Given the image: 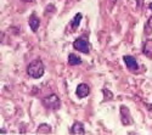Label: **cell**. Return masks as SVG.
I'll return each mask as SVG.
<instances>
[{
  "label": "cell",
  "mask_w": 152,
  "mask_h": 135,
  "mask_svg": "<svg viewBox=\"0 0 152 135\" xmlns=\"http://www.w3.org/2000/svg\"><path fill=\"white\" fill-rule=\"evenodd\" d=\"M27 73L28 76L34 78V79H39L44 76L45 73V66L43 63L42 60H34L28 65L27 67Z\"/></svg>",
  "instance_id": "1"
},
{
  "label": "cell",
  "mask_w": 152,
  "mask_h": 135,
  "mask_svg": "<svg viewBox=\"0 0 152 135\" xmlns=\"http://www.w3.org/2000/svg\"><path fill=\"white\" fill-rule=\"evenodd\" d=\"M148 7H150V10L152 11V3H150V4H148Z\"/></svg>",
  "instance_id": "16"
},
{
  "label": "cell",
  "mask_w": 152,
  "mask_h": 135,
  "mask_svg": "<svg viewBox=\"0 0 152 135\" xmlns=\"http://www.w3.org/2000/svg\"><path fill=\"white\" fill-rule=\"evenodd\" d=\"M121 120L124 126H129V124H133V118H132V115L129 112V108H126L125 106H121Z\"/></svg>",
  "instance_id": "4"
},
{
  "label": "cell",
  "mask_w": 152,
  "mask_h": 135,
  "mask_svg": "<svg viewBox=\"0 0 152 135\" xmlns=\"http://www.w3.org/2000/svg\"><path fill=\"white\" fill-rule=\"evenodd\" d=\"M82 63V58L74 54H69L68 55V65L69 66H78Z\"/></svg>",
  "instance_id": "10"
},
{
  "label": "cell",
  "mask_w": 152,
  "mask_h": 135,
  "mask_svg": "<svg viewBox=\"0 0 152 135\" xmlns=\"http://www.w3.org/2000/svg\"><path fill=\"white\" fill-rule=\"evenodd\" d=\"M102 93H104V95H105V97H104L105 100H112V99H113V94H112L111 91H108L107 89H104Z\"/></svg>",
  "instance_id": "14"
},
{
  "label": "cell",
  "mask_w": 152,
  "mask_h": 135,
  "mask_svg": "<svg viewBox=\"0 0 152 135\" xmlns=\"http://www.w3.org/2000/svg\"><path fill=\"white\" fill-rule=\"evenodd\" d=\"M111 1H112V3H113V4H115V3H116V1H117V0H111Z\"/></svg>",
  "instance_id": "18"
},
{
  "label": "cell",
  "mask_w": 152,
  "mask_h": 135,
  "mask_svg": "<svg viewBox=\"0 0 152 135\" xmlns=\"http://www.w3.org/2000/svg\"><path fill=\"white\" fill-rule=\"evenodd\" d=\"M152 32V16L147 20V24H146V28H145V33H151Z\"/></svg>",
  "instance_id": "13"
},
{
  "label": "cell",
  "mask_w": 152,
  "mask_h": 135,
  "mask_svg": "<svg viewBox=\"0 0 152 135\" xmlns=\"http://www.w3.org/2000/svg\"><path fill=\"white\" fill-rule=\"evenodd\" d=\"M148 109H150V111H151V112H152V104H151V105H150V106H148Z\"/></svg>",
  "instance_id": "17"
},
{
  "label": "cell",
  "mask_w": 152,
  "mask_h": 135,
  "mask_svg": "<svg viewBox=\"0 0 152 135\" xmlns=\"http://www.w3.org/2000/svg\"><path fill=\"white\" fill-rule=\"evenodd\" d=\"M38 134H49V133H51V126H49V124H40L39 128H38L37 130Z\"/></svg>",
  "instance_id": "12"
},
{
  "label": "cell",
  "mask_w": 152,
  "mask_h": 135,
  "mask_svg": "<svg viewBox=\"0 0 152 135\" xmlns=\"http://www.w3.org/2000/svg\"><path fill=\"white\" fill-rule=\"evenodd\" d=\"M69 131L72 134H75V135H83L85 134V129H84V126L80 123V122H74L73 126L71 127Z\"/></svg>",
  "instance_id": "7"
},
{
  "label": "cell",
  "mask_w": 152,
  "mask_h": 135,
  "mask_svg": "<svg viewBox=\"0 0 152 135\" xmlns=\"http://www.w3.org/2000/svg\"><path fill=\"white\" fill-rule=\"evenodd\" d=\"M123 60H124V63L126 65V67H128L130 71L135 72L139 69V63L135 60V57H133L130 55H125V56H123Z\"/></svg>",
  "instance_id": "5"
},
{
  "label": "cell",
  "mask_w": 152,
  "mask_h": 135,
  "mask_svg": "<svg viewBox=\"0 0 152 135\" xmlns=\"http://www.w3.org/2000/svg\"><path fill=\"white\" fill-rule=\"evenodd\" d=\"M43 104L45 107H48L50 109H54V111H57V109L61 107V101L56 94H50L46 97H44Z\"/></svg>",
  "instance_id": "2"
},
{
  "label": "cell",
  "mask_w": 152,
  "mask_h": 135,
  "mask_svg": "<svg viewBox=\"0 0 152 135\" xmlns=\"http://www.w3.org/2000/svg\"><path fill=\"white\" fill-rule=\"evenodd\" d=\"M75 94H77L78 97H80V99H83V97H86L88 95L90 94V88L89 85L85 84V83H82L79 84L77 89H75Z\"/></svg>",
  "instance_id": "6"
},
{
  "label": "cell",
  "mask_w": 152,
  "mask_h": 135,
  "mask_svg": "<svg viewBox=\"0 0 152 135\" xmlns=\"http://www.w3.org/2000/svg\"><path fill=\"white\" fill-rule=\"evenodd\" d=\"M28 23H29L31 29H32L33 32H37L38 28H39V26H40V20H39V17H38L35 14H33V15L29 17Z\"/></svg>",
  "instance_id": "8"
},
{
  "label": "cell",
  "mask_w": 152,
  "mask_h": 135,
  "mask_svg": "<svg viewBox=\"0 0 152 135\" xmlns=\"http://www.w3.org/2000/svg\"><path fill=\"white\" fill-rule=\"evenodd\" d=\"M82 14L80 12H78V14H75V16L73 17V20H72V28L73 29H77L78 27H79V24H80V21H82Z\"/></svg>",
  "instance_id": "11"
},
{
  "label": "cell",
  "mask_w": 152,
  "mask_h": 135,
  "mask_svg": "<svg viewBox=\"0 0 152 135\" xmlns=\"http://www.w3.org/2000/svg\"><path fill=\"white\" fill-rule=\"evenodd\" d=\"M73 47L75 50H78L83 54H89L90 53V45H89V42H88L86 36H79L74 40L73 43Z\"/></svg>",
  "instance_id": "3"
},
{
  "label": "cell",
  "mask_w": 152,
  "mask_h": 135,
  "mask_svg": "<svg viewBox=\"0 0 152 135\" xmlns=\"http://www.w3.org/2000/svg\"><path fill=\"white\" fill-rule=\"evenodd\" d=\"M142 53L146 57L152 58V39H148L145 42V44L142 46Z\"/></svg>",
  "instance_id": "9"
},
{
  "label": "cell",
  "mask_w": 152,
  "mask_h": 135,
  "mask_svg": "<svg viewBox=\"0 0 152 135\" xmlns=\"http://www.w3.org/2000/svg\"><path fill=\"white\" fill-rule=\"evenodd\" d=\"M21 1H23V3H33L34 0H21Z\"/></svg>",
  "instance_id": "15"
}]
</instances>
